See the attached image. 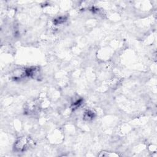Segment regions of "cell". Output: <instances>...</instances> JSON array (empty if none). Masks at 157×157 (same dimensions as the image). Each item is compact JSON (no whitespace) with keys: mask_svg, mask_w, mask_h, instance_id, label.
<instances>
[{"mask_svg":"<svg viewBox=\"0 0 157 157\" xmlns=\"http://www.w3.org/2000/svg\"><path fill=\"white\" fill-rule=\"evenodd\" d=\"M29 145V140L26 137H21L15 143V148L18 151H23L26 150Z\"/></svg>","mask_w":157,"mask_h":157,"instance_id":"obj_1","label":"cell"}]
</instances>
